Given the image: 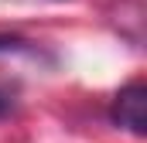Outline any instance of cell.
Masks as SVG:
<instances>
[{
	"instance_id": "obj_1",
	"label": "cell",
	"mask_w": 147,
	"mask_h": 143,
	"mask_svg": "<svg viewBox=\"0 0 147 143\" xmlns=\"http://www.w3.org/2000/svg\"><path fill=\"white\" fill-rule=\"evenodd\" d=\"M110 116L113 123L134 136H144L147 130V89L144 82H127L116 96H113V106H110Z\"/></svg>"
},
{
	"instance_id": "obj_2",
	"label": "cell",
	"mask_w": 147,
	"mask_h": 143,
	"mask_svg": "<svg viewBox=\"0 0 147 143\" xmlns=\"http://www.w3.org/2000/svg\"><path fill=\"white\" fill-rule=\"evenodd\" d=\"M7 112H10V96H7V92L0 89V119H3Z\"/></svg>"
}]
</instances>
